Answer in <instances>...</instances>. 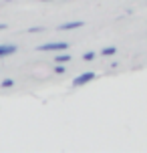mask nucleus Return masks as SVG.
<instances>
[{"label":"nucleus","instance_id":"obj_1","mask_svg":"<svg viewBox=\"0 0 147 153\" xmlns=\"http://www.w3.org/2000/svg\"><path fill=\"white\" fill-rule=\"evenodd\" d=\"M67 42H47V45H40L36 46V51H40V53H50V51H67Z\"/></svg>","mask_w":147,"mask_h":153},{"label":"nucleus","instance_id":"obj_2","mask_svg":"<svg viewBox=\"0 0 147 153\" xmlns=\"http://www.w3.org/2000/svg\"><path fill=\"white\" fill-rule=\"evenodd\" d=\"M95 76H97V75H95L93 71H89V73H83V75H79L77 79L73 81V87H83V85L91 83V81H93Z\"/></svg>","mask_w":147,"mask_h":153},{"label":"nucleus","instance_id":"obj_3","mask_svg":"<svg viewBox=\"0 0 147 153\" xmlns=\"http://www.w3.org/2000/svg\"><path fill=\"white\" fill-rule=\"evenodd\" d=\"M83 26V20H73V22H65L59 26V30H73V28H81Z\"/></svg>","mask_w":147,"mask_h":153},{"label":"nucleus","instance_id":"obj_4","mask_svg":"<svg viewBox=\"0 0 147 153\" xmlns=\"http://www.w3.org/2000/svg\"><path fill=\"white\" fill-rule=\"evenodd\" d=\"M16 46L14 45H0V56H8V54H14Z\"/></svg>","mask_w":147,"mask_h":153},{"label":"nucleus","instance_id":"obj_5","mask_svg":"<svg viewBox=\"0 0 147 153\" xmlns=\"http://www.w3.org/2000/svg\"><path fill=\"white\" fill-rule=\"evenodd\" d=\"M71 61V54L65 53V54H59V56H54V62H69Z\"/></svg>","mask_w":147,"mask_h":153},{"label":"nucleus","instance_id":"obj_6","mask_svg":"<svg viewBox=\"0 0 147 153\" xmlns=\"http://www.w3.org/2000/svg\"><path fill=\"white\" fill-rule=\"evenodd\" d=\"M115 53H117L115 46H107V48H103V51H101V54H103V56H109V54H115Z\"/></svg>","mask_w":147,"mask_h":153},{"label":"nucleus","instance_id":"obj_7","mask_svg":"<svg viewBox=\"0 0 147 153\" xmlns=\"http://www.w3.org/2000/svg\"><path fill=\"white\" fill-rule=\"evenodd\" d=\"M0 85H2V89H8V87H12V85H14V79H4Z\"/></svg>","mask_w":147,"mask_h":153},{"label":"nucleus","instance_id":"obj_8","mask_svg":"<svg viewBox=\"0 0 147 153\" xmlns=\"http://www.w3.org/2000/svg\"><path fill=\"white\" fill-rule=\"evenodd\" d=\"M83 59H85V61H93V59H95V53H87Z\"/></svg>","mask_w":147,"mask_h":153},{"label":"nucleus","instance_id":"obj_9","mask_svg":"<svg viewBox=\"0 0 147 153\" xmlns=\"http://www.w3.org/2000/svg\"><path fill=\"white\" fill-rule=\"evenodd\" d=\"M54 71H56V73H65V67H62V65H59V67H56Z\"/></svg>","mask_w":147,"mask_h":153},{"label":"nucleus","instance_id":"obj_10","mask_svg":"<svg viewBox=\"0 0 147 153\" xmlns=\"http://www.w3.org/2000/svg\"><path fill=\"white\" fill-rule=\"evenodd\" d=\"M4 28H6V24H0V30H4Z\"/></svg>","mask_w":147,"mask_h":153},{"label":"nucleus","instance_id":"obj_11","mask_svg":"<svg viewBox=\"0 0 147 153\" xmlns=\"http://www.w3.org/2000/svg\"><path fill=\"white\" fill-rule=\"evenodd\" d=\"M42 2H48V0H42Z\"/></svg>","mask_w":147,"mask_h":153}]
</instances>
